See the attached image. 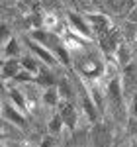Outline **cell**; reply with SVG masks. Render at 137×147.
<instances>
[{
	"mask_svg": "<svg viewBox=\"0 0 137 147\" xmlns=\"http://www.w3.org/2000/svg\"><path fill=\"white\" fill-rule=\"evenodd\" d=\"M63 125H65L63 116H61V114H55V116L51 118V122H49V134H51V136H59V134L63 131Z\"/></svg>",
	"mask_w": 137,
	"mask_h": 147,
	"instance_id": "obj_14",
	"label": "cell"
},
{
	"mask_svg": "<svg viewBox=\"0 0 137 147\" xmlns=\"http://www.w3.org/2000/svg\"><path fill=\"white\" fill-rule=\"evenodd\" d=\"M28 114L22 112L18 106H14L10 100H4L2 102V118H4V124H12V125H18V127H26V118Z\"/></svg>",
	"mask_w": 137,
	"mask_h": 147,
	"instance_id": "obj_1",
	"label": "cell"
},
{
	"mask_svg": "<svg viewBox=\"0 0 137 147\" xmlns=\"http://www.w3.org/2000/svg\"><path fill=\"white\" fill-rule=\"evenodd\" d=\"M116 57H118V63H120V65H127V63L131 61V51H129V47L124 45V43H120L118 49H116Z\"/></svg>",
	"mask_w": 137,
	"mask_h": 147,
	"instance_id": "obj_15",
	"label": "cell"
},
{
	"mask_svg": "<svg viewBox=\"0 0 137 147\" xmlns=\"http://www.w3.org/2000/svg\"><path fill=\"white\" fill-rule=\"evenodd\" d=\"M59 108H61V110H59V114L63 116L65 125H68L71 129H75V127H77V110H75L71 104H61Z\"/></svg>",
	"mask_w": 137,
	"mask_h": 147,
	"instance_id": "obj_9",
	"label": "cell"
},
{
	"mask_svg": "<svg viewBox=\"0 0 137 147\" xmlns=\"http://www.w3.org/2000/svg\"><path fill=\"white\" fill-rule=\"evenodd\" d=\"M67 22H68V28L75 32V34H79L80 37H84V39H90L92 37V26L88 24V18L86 16H80V14H75V12H68L67 14Z\"/></svg>",
	"mask_w": 137,
	"mask_h": 147,
	"instance_id": "obj_2",
	"label": "cell"
},
{
	"mask_svg": "<svg viewBox=\"0 0 137 147\" xmlns=\"http://www.w3.org/2000/svg\"><path fill=\"white\" fill-rule=\"evenodd\" d=\"M133 116L137 118V100H135V104H133Z\"/></svg>",
	"mask_w": 137,
	"mask_h": 147,
	"instance_id": "obj_17",
	"label": "cell"
},
{
	"mask_svg": "<svg viewBox=\"0 0 137 147\" xmlns=\"http://www.w3.org/2000/svg\"><path fill=\"white\" fill-rule=\"evenodd\" d=\"M8 100H10L14 106H18L22 112L28 114V102H26V98L20 94V90H18V88H12V90L8 92Z\"/></svg>",
	"mask_w": 137,
	"mask_h": 147,
	"instance_id": "obj_11",
	"label": "cell"
},
{
	"mask_svg": "<svg viewBox=\"0 0 137 147\" xmlns=\"http://www.w3.org/2000/svg\"><path fill=\"white\" fill-rule=\"evenodd\" d=\"M20 63H22V69L26 71V73H30V75H34V77H37L39 75V63H37V59L35 57H22L20 59Z\"/></svg>",
	"mask_w": 137,
	"mask_h": 147,
	"instance_id": "obj_10",
	"label": "cell"
},
{
	"mask_svg": "<svg viewBox=\"0 0 137 147\" xmlns=\"http://www.w3.org/2000/svg\"><path fill=\"white\" fill-rule=\"evenodd\" d=\"M51 49H53V53H55V57H57L59 63H63V65H68V63H71V55H68V49L63 45V41H61V43H57V45H53Z\"/></svg>",
	"mask_w": 137,
	"mask_h": 147,
	"instance_id": "obj_13",
	"label": "cell"
},
{
	"mask_svg": "<svg viewBox=\"0 0 137 147\" xmlns=\"http://www.w3.org/2000/svg\"><path fill=\"white\" fill-rule=\"evenodd\" d=\"M30 47H32V51H34L35 55L39 57L43 63H47L49 67H55V65H59L57 57H55V53H53V49L47 45H41V43H37V41H30Z\"/></svg>",
	"mask_w": 137,
	"mask_h": 147,
	"instance_id": "obj_3",
	"label": "cell"
},
{
	"mask_svg": "<svg viewBox=\"0 0 137 147\" xmlns=\"http://www.w3.org/2000/svg\"><path fill=\"white\" fill-rule=\"evenodd\" d=\"M59 92H61V98H68V96H71V94H68V86L65 82L59 84Z\"/></svg>",
	"mask_w": 137,
	"mask_h": 147,
	"instance_id": "obj_16",
	"label": "cell"
},
{
	"mask_svg": "<svg viewBox=\"0 0 137 147\" xmlns=\"http://www.w3.org/2000/svg\"><path fill=\"white\" fill-rule=\"evenodd\" d=\"M82 39H84V37H80V35L75 34L73 30H68V34L63 35L61 41H63V45L67 47L68 51H80V49H82Z\"/></svg>",
	"mask_w": 137,
	"mask_h": 147,
	"instance_id": "obj_7",
	"label": "cell"
},
{
	"mask_svg": "<svg viewBox=\"0 0 137 147\" xmlns=\"http://www.w3.org/2000/svg\"><path fill=\"white\" fill-rule=\"evenodd\" d=\"M41 100H43V104L49 106V108H59V106H61V100H63V98H61V92H59V86H49V88H45Z\"/></svg>",
	"mask_w": 137,
	"mask_h": 147,
	"instance_id": "obj_4",
	"label": "cell"
},
{
	"mask_svg": "<svg viewBox=\"0 0 137 147\" xmlns=\"http://www.w3.org/2000/svg\"><path fill=\"white\" fill-rule=\"evenodd\" d=\"M41 22H43V30H47L49 34H55L59 28V18L55 16V14H51V12H47V14H43V18H41Z\"/></svg>",
	"mask_w": 137,
	"mask_h": 147,
	"instance_id": "obj_12",
	"label": "cell"
},
{
	"mask_svg": "<svg viewBox=\"0 0 137 147\" xmlns=\"http://www.w3.org/2000/svg\"><path fill=\"white\" fill-rule=\"evenodd\" d=\"M88 24L92 26L94 32H100V34H106L108 28H110V20L108 16H102V14H88Z\"/></svg>",
	"mask_w": 137,
	"mask_h": 147,
	"instance_id": "obj_6",
	"label": "cell"
},
{
	"mask_svg": "<svg viewBox=\"0 0 137 147\" xmlns=\"http://www.w3.org/2000/svg\"><path fill=\"white\" fill-rule=\"evenodd\" d=\"M20 71H22V63L16 61V59H8V61L2 63V75H4V79H16L20 75Z\"/></svg>",
	"mask_w": 137,
	"mask_h": 147,
	"instance_id": "obj_8",
	"label": "cell"
},
{
	"mask_svg": "<svg viewBox=\"0 0 137 147\" xmlns=\"http://www.w3.org/2000/svg\"><path fill=\"white\" fill-rule=\"evenodd\" d=\"M22 47H20V41L16 37H10L4 45H2V61H8V59H16L20 55Z\"/></svg>",
	"mask_w": 137,
	"mask_h": 147,
	"instance_id": "obj_5",
	"label": "cell"
}]
</instances>
